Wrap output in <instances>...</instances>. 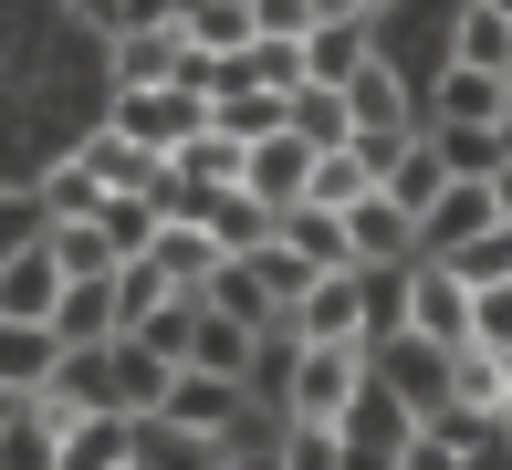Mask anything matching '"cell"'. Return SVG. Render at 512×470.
<instances>
[{"label": "cell", "mask_w": 512, "mask_h": 470, "mask_svg": "<svg viewBox=\"0 0 512 470\" xmlns=\"http://www.w3.org/2000/svg\"><path fill=\"white\" fill-rule=\"evenodd\" d=\"M220 470H283V450H241V460H220Z\"/></svg>", "instance_id": "cell-32"}, {"label": "cell", "mask_w": 512, "mask_h": 470, "mask_svg": "<svg viewBox=\"0 0 512 470\" xmlns=\"http://www.w3.org/2000/svg\"><path fill=\"white\" fill-rule=\"evenodd\" d=\"M168 429H189V439H220V460L241 450V429H251V376H209V366H178L168 376Z\"/></svg>", "instance_id": "cell-3"}, {"label": "cell", "mask_w": 512, "mask_h": 470, "mask_svg": "<svg viewBox=\"0 0 512 470\" xmlns=\"http://www.w3.org/2000/svg\"><path fill=\"white\" fill-rule=\"evenodd\" d=\"M53 366H63V335H53V324H21V314H0V387L42 397V387H53Z\"/></svg>", "instance_id": "cell-15"}, {"label": "cell", "mask_w": 512, "mask_h": 470, "mask_svg": "<svg viewBox=\"0 0 512 470\" xmlns=\"http://www.w3.org/2000/svg\"><path fill=\"white\" fill-rule=\"evenodd\" d=\"M366 32H377V21H314L304 32V84H356L366 63H377Z\"/></svg>", "instance_id": "cell-17"}, {"label": "cell", "mask_w": 512, "mask_h": 470, "mask_svg": "<svg viewBox=\"0 0 512 470\" xmlns=\"http://www.w3.org/2000/svg\"><path fill=\"white\" fill-rule=\"evenodd\" d=\"M492 220H502L492 178H450V188L429 199V220H418V241H429V251H460V241H481Z\"/></svg>", "instance_id": "cell-12"}, {"label": "cell", "mask_w": 512, "mask_h": 470, "mask_svg": "<svg viewBox=\"0 0 512 470\" xmlns=\"http://www.w3.org/2000/svg\"><path fill=\"white\" fill-rule=\"evenodd\" d=\"M450 53H460V63H492V74H512V11L471 0V11H460V32H450Z\"/></svg>", "instance_id": "cell-23"}, {"label": "cell", "mask_w": 512, "mask_h": 470, "mask_svg": "<svg viewBox=\"0 0 512 470\" xmlns=\"http://www.w3.org/2000/svg\"><path fill=\"white\" fill-rule=\"evenodd\" d=\"M492 11H512V0H492Z\"/></svg>", "instance_id": "cell-34"}, {"label": "cell", "mask_w": 512, "mask_h": 470, "mask_svg": "<svg viewBox=\"0 0 512 470\" xmlns=\"http://www.w3.org/2000/svg\"><path fill=\"white\" fill-rule=\"evenodd\" d=\"M418 126H512V74L439 53V84H429V105H418Z\"/></svg>", "instance_id": "cell-4"}, {"label": "cell", "mask_w": 512, "mask_h": 470, "mask_svg": "<svg viewBox=\"0 0 512 470\" xmlns=\"http://www.w3.org/2000/svg\"><path fill=\"white\" fill-rule=\"evenodd\" d=\"M293 136H314V147H345V136H356L345 94H335V84H293Z\"/></svg>", "instance_id": "cell-25"}, {"label": "cell", "mask_w": 512, "mask_h": 470, "mask_svg": "<svg viewBox=\"0 0 512 470\" xmlns=\"http://www.w3.org/2000/svg\"><path fill=\"white\" fill-rule=\"evenodd\" d=\"M105 84H178V21L105 32Z\"/></svg>", "instance_id": "cell-13"}, {"label": "cell", "mask_w": 512, "mask_h": 470, "mask_svg": "<svg viewBox=\"0 0 512 470\" xmlns=\"http://www.w3.org/2000/svg\"><path fill=\"white\" fill-rule=\"evenodd\" d=\"M136 460H147V418H126V408L63 418V470H136Z\"/></svg>", "instance_id": "cell-7"}, {"label": "cell", "mask_w": 512, "mask_h": 470, "mask_svg": "<svg viewBox=\"0 0 512 470\" xmlns=\"http://www.w3.org/2000/svg\"><path fill=\"white\" fill-rule=\"evenodd\" d=\"M63 11H74V21H84V32H95V42H105V32H115V21H126V0H63Z\"/></svg>", "instance_id": "cell-30"}, {"label": "cell", "mask_w": 512, "mask_h": 470, "mask_svg": "<svg viewBox=\"0 0 512 470\" xmlns=\"http://www.w3.org/2000/svg\"><path fill=\"white\" fill-rule=\"evenodd\" d=\"M366 188H387V178L366 168V157H356V136H345V147H324V157H314V188H304V199H324V209H356Z\"/></svg>", "instance_id": "cell-21"}, {"label": "cell", "mask_w": 512, "mask_h": 470, "mask_svg": "<svg viewBox=\"0 0 512 470\" xmlns=\"http://www.w3.org/2000/svg\"><path fill=\"white\" fill-rule=\"evenodd\" d=\"M439 262H450L460 282H471V293H481V282H502V272H512V220H492V230H481V241H460V251H439Z\"/></svg>", "instance_id": "cell-26"}, {"label": "cell", "mask_w": 512, "mask_h": 470, "mask_svg": "<svg viewBox=\"0 0 512 470\" xmlns=\"http://www.w3.org/2000/svg\"><path fill=\"white\" fill-rule=\"evenodd\" d=\"M105 126L136 136V147H157V157H178L209 126V94L199 84H105Z\"/></svg>", "instance_id": "cell-2"}, {"label": "cell", "mask_w": 512, "mask_h": 470, "mask_svg": "<svg viewBox=\"0 0 512 470\" xmlns=\"http://www.w3.org/2000/svg\"><path fill=\"white\" fill-rule=\"evenodd\" d=\"M366 376H377V356H366V345H324V335H304V345H293V376H283V418L345 429V408L366 397Z\"/></svg>", "instance_id": "cell-1"}, {"label": "cell", "mask_w": 512, "mask_h": 470, "mask_svg": "<svg viewBox=\"0 0 512 470\" xmlns=\"http://www.w3.org/2000/svg\"><path fill=\"white\" fill-rule=\"evenodd\" d=\"M209 126H230V136H283V126H293V94H283V84H220V94H209Z\"/></svg>", "instance_id": "cell-18"}, {"label": "cell", "mask_w": 512, "mask_h": 470, "mask_svg": "<svg viewBox=\"0 0 512 470\" xmlns=\"http://www.w3.org/2000/svg\"><path fill=\"white\" fill-rule=\"evenodd\" d=\"M335 94H345V115H356V126H418L398 63H366V74H356V84H335Z\"/></svg>", "instance_id": "cell-19"}, {"label": "cell", "mask_w": 512, "mask_h": 470, "mask_svg": "<svg viewBox=\"0 0 512 470\" xmlns=\"http://www.w3.org/2000/svg\"><path fill=\"white\" fill-rule=\"evenodd\" d=\"M293 335H324V345H366V272H324L304 303H293Z\"/></svg>", "instance_id": "cell-11"}, {"label": "cell", "mask_w": 512, "mask_h": 470, "mask_svg": "<svg viewBox=\"0 0 512 470\" xmlns=\"http://www.w3.org/2000/svg\"><path fill=\"white\" fill-rule=\"evenodd\" d=\"M492 199H502V220H512V157H502V168H492Z\"/></svg>", "instance_id": "cell-33"}, {"label": "cell", "mask_w": 512, "mask_h": 470, "mask_svg": "<svg viewBox=\"0 0 512 470\" xmlns=\"http://www.w3.org/2000/svg\"><path fill=\"white\" fill-rule=\"evenodd\" d=\"M471 345H502V356H512V272L471 293Z\"/></svg>", "instance_id": "cell-28"}, {"label": "cell", "mask_w": 512, "mask_h": 470, "mask_svg": "<svg viewBox=\"0 0 512 470\" xmlns=\"http://www.w3.org/2000/svg\"><path fill=\"white\" fill-rule=\"evenodd\" d=\"M345 251H356V272H408L429 241H418V209H408V199L366 188V199L345 209Z\"/></svg>", "instance_id": "cell-5"}, {"label": "cell", "mask_w": 512, "mask_h": 470, "mask_svg": "<svg viewBox=\"0 0 512 470\" xmlns=\"http://www.w3.org/2000/svg\"><path fill=\"white\" fill-rule=\"evenodd\" d=\"M53 335L63 345H115V335H126V282H115V272H74L63 303H53Z\"/></svg>", "instance_id": "cell-9"}, {"label": "cell", "mask_w": 512, "mask_h": 470, "mask_svg": "<svg viewBox=\"0 0 512 470\" xmlns=\"http://www.w3.org/2000/svg\"><path fill=\"white\" fill-rule=\"evenodd\" d=\"M283 470H345V429H314V418H283Z\"/></svg>", "instance_id": "cell-27"}, {"label": "cell", "mask_w": 512, "mask_h": 470, "mask_svg": "<svg viewBox=\"0 0 512 470\" xmlns=\"http://www.w3.org/2000/svg\"><path fill=\"white\" fill-rule=\"evenodd\" d=\"M314 136H251V168H241V188H251V199H262V209H293V199H304V188H314Z\"/></svg>", "instance_id": "cell-10"}, {"label": "cell", "mask_w": 512, "mask_h": 470, "mask_svg": "<svg viewBox=\"0 0 512 470\" xmlns=\"http://www.w3.org/2000/svg\"><path fill=\"white\" fill-rule=\"evenodd\" d=\"M283 241L304 251V262H324V272L356 262V251H345V209H324V199H293V209H283Z\"/></svg>", "instance_id": "cell-20"}, {"label": "cell", "mask_w": 512, "mask_h": 470, "mask_svg": "<svg viewBox=\"0 0 512 470\" xmlns=\"http://www.w3.org/2000/svg\"><path fill=\"white\" fill-rule=\"evenodd\" d=\"M63 282H74V272H63L53 251H42V230H32V241H11V251H0V314H21V324H53Z\"/></svg>", "instance_id": "cell-8"}, {"label": "cell", "mask_w": 512, "mask_h": 470, "mask_svg": "<svg viewBox=\"0 0 512 470\" xmlns=\"http://www.w3.org/2000/svg\"><path fill=\"white\" fill-rule=\"evenodd\" d=\"M42 251H53L63 272H126V251H115L105 209H63V220H42Z\"/></svg>", "instance_id": "cell-16"}, {"label": "cell", "mask_w": 512, "mask_h": 470, "mask_svg": "<svg viewBox=\"0 0 512 470\" xmlns=\"http://www.w3.org/2000/svg\"><path fill=\"white\" fill-rule=\"evenodd\" d=\"M251 11H262V32H272V42H304L314 21H324V0H251Z\"/></svg>", "instance_id": "cell-29"}, {"label": "cell", "mask_w": 512, "mask_h": 470, "mask_svg": "<svg viewBox=\"0 0 512 470\" xmlns=\"http://www.w3.org/2000/svg\"><path fill=\"white\" fill-rule=\"evenodd\" d=\"M408 335H429V345H471V282L439 262V251H418V262H408Z\"/></svg>", "instance_id": "cell-6"}, {"label": "cell", "mask_w": 512, "mask_h": 470, "mask_svg": "<svg viewBox=\"0 0 512 470\" xmlns=\"http://www.w3.org/2000/svg\"><path fill=\"white\" fill-rule=\"evenodd\" d=\"M105 366H115V408H126V418H157V408H168L178 356H157L147 335H115V345H105Z\"/></svg>", "instance_id": "cell-14"}, {"label": "cell", "mask_w": 512, "mask_h": 470, "mask_svg": "<svg viewBox=\"0 0 512 470\" xmlns=\"http://www.w3.org/2000/svg\"><path fill=\"white\" fill-rule=\"evenodd\" d=\"M241 262H251V272H262V282H272V303H283V314H293V303H304V293H314V282H324V262H304V251H293V241H283V230H272V241H262V251H241Z\"/></svg>", "instance_id": "cell-22"}, {"label": "cell", "mask_w": 512, "mask_h": 470, "mask_svg": "<svg viewBox=\"0 0 512 470\" xmlns=\"http://www.w3.org/2000/svg\"><path fill=\"white\" fill-rule=\"evenodd\" d=\"M429 136H439V157H450V178H492L502 157H512L502 126H429Z\"/></svg>", "instance_id": "cell-24"}, {"label": "cell", "mask_w": 512, "mask_h": 470, "mask_svg": "<svg viewBox=\"0 0 512 470\" xmlns=\"http://www.w3.org/2000/svg\"><path fill=\"white\" fill-rule=\"evenodd\" d=\"M398 0H324V21H387Z\"/></svg>", "instance_id": "cell-31"}]
</instances>
